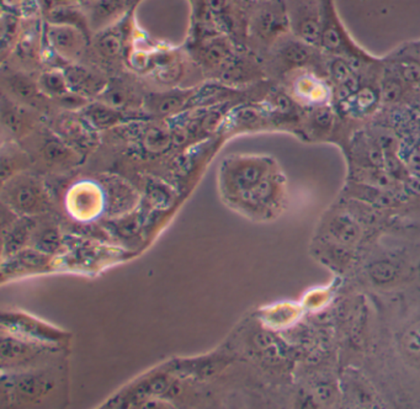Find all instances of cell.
<instances>
[{"label":"cell","mask_w":420,"mask_h":409,"mask_svg":"<svg viewBox=\"0 0 420 409\" xmlns=\"http://www.w3.org/2000/svg\"><path fill=\"white\" fill-rule=\"evenodd\" d=\"M321 3L322 32L319 48L322 51L330 56H337L349 61L355 70L364 65L375 63L376 59L357 46L345 29L339 19L334 0H321Z\"/></svg>","instance_id":"obj_1"},{"label":"cell","mask_w":420,"mask_h":409,"mask_svg":"<svg viewBox=\"0 0 420 409\" xmlns=\"http://www.w3.org/2000/svg\"><path fill=\"white\" fill-rule=\"evenodd\" d=\"M284 1L286 6L291 35L319 48L322 32L321 0Z\"/></svg>","instance_id":"obj_2"},{"label":"cell","mask_w":420,"mask_h":409,"mask_svg":"<svg viewBox=\"0 0 420 409\" xmlns=\"http://www.w3.org/2000/svg\"><path fill=\"white\" fill-rule=\"evenodd\" d=\"M260 6L253 15L251 32L259 41L274 45L290 32V23L284 0L259 3Z\"/></svg>","instance_id":"obj_3"},{"label":"cell","mask_w":420,"mask_h":409,"mask_svg":"<svg viewBox=\"0 0 420 409\" xmlns=\"http://www.w3.org/2000/svg\"><path fill=\"white\" fill-rule=\"evenodd\" d=\"M85 36L82 30L67 23H50L46 28L48 45L65 61H76L82 57L87 43Z\"/></svg>","instance_id":"obj_4"},{"label":"cell","mask_w":420,"mask_h":409,"mask_svg":"<svg viewBox=\"0 0 420 409\" xmlns=\"http://www.w3.org/2000/svg\"><path fill=\"white\" fill-rule=\"evenodd\" d=\"M276 59L287 70H308L318 62V47L312 46L295 36H284L274 43Z\"/></svg>","instance_id":"obj_5"},{"label":"cell","mask_w":420,"mask_h":409,"mask_svg":"<svg viewBox=\"0 0 420 409\" xmlns=\"http://www.w3.org/2000/svg\"><path fill=\"white\" fill-rule=\"evenodd\" d=\"M46 193L39 182L30 178H20L9 185L6 199L12 209L23 213H35L46 209Z\"/></svg>","instance_id":"obj_6"},{"label":"cell","mask_w":420,"mask_h":409,"mask_svg":"<svg viewBox=\"0 0 420 409\" xmlns=\"http://www.w3.org/2000/svg\"><path fill=\"white\" fill-rule=\"evenodd\" d=\"M291 88L295 100L304 105L315 107L326 105L332 96V92L327 83L306 70H301V73L295 76Z\"/></svg>","instance_id":"obj_7"},{"label":"cell","mask_w":420,"mask_h":409,"mask_svg":"<svg viewBox=\"0 0 420 409\" xmlns=\"http://www.w3.org/2000/svg\"><path fill=\"white\" fill-rule=\"evenodd\" d=\"M65 74L70 83L72 93H76L79 96H89L95 94L100 95L107 85L103 78L83 67H68V70H65Z\"/></svg>","instance_id":"obj_8"},{"label":"cell","mask_w":420,"mask_h":409,"mask_svg":"<svg viewBox=\"0 0 420 409\" xmlns=\"http://www.w3.org/2000/svg\"><path fill=\"white\" fill-rule=\"evenodd\" d=\"M193 90H171L168 93L153 94L147 98L146 106L157 115H171L184 109L193 98Z\"/></svg>","instance_id":"obj_9"},{"label":"cell","mask_w":420,"mask_h":409,"mask_svg":"<svg viewBox=\"0 0 420 409\" xmlns=\"http://www.w3.org/2000/svg\"><path fill=\"white\" fill-rule=\"evenodd\" d=\"M399 349L407 363L420 368V318L412 322L403 331Z\"/></svg>","instance_id":"obj_10"},{"label":"cell","mask_w":420,"mask_h":409,"mask_svg":"<svg viewBox=\"0 0 420 409\" xmlns=\"http://www.w3.org/2000/svg\"><path fill=\"white\" fill-rule=\"evenodd\" d=\"M37 85L43 95L51 96L53 99H63L72 93L65 72L61 70H48L42 73Z\"/></svg>","instance_id":"obj_11"},{"label":"cell","mask_w":420,"mask_h":409,"mask_svg":"<svg viewBox=\"0 0 420 409\" xmlns=\"http://www.w3.org/2000/svg\"><path fill=\"white\" fill-rule=\"evenodd\" d=\"M84 109H85V117L88 118L89 123H93L94 126L99 129L111 127L120 123L123 118V114L118 109L107 105L103 101L89 104Z\"/></svg>","instance_id":"obj_12"},{"label":"cell","mask_w":420,"mask_h":409,"mask_svg":"<svg viewBox=\"0 0 420 409\" xmlns=\"http://www.w3.org/2000/svg\"><path fill=\"white\" fill-rule=\"evenodd\" d=\"M379 98V92L376 89L370 88V87H364L359 88L355 93L350 95L349 98L343 100V104L346 105L345 109H348L349 112H356V114H365L368 112L371 109H374L377 100Z\"/></svg>","instance_id":"obj_13"},{"label":"cell","mask_w":420,"mask_h":409,"mask_svg":"<svg viewBox=\"0 0 420 409\" xmlns=\"http://www.w3.org/2000/svg\"><path fill=\"white\" fill-rule=\"evenodd\" d=\"M9 87L12 89V94L23 100V101H34L37 98V94L40 93L39 85L34 82H31L28 76L23 74L12 76L9 79Z\"/></svg>","instance_id":"obj_14"},{"label":"cell","mask_w":420,"mask_h":409,"mask_svg":"<svg viewBox=\"0 0 420 409\" xmlns=\"http://www.w3.org/2000/svg\"><path fill=\"white\" fill-rule=\"evenodd\" d=\"M229 47L226 42L215 40L207 43L202 50V59L209 67H220L229 59Z\"/></svg>","instance_id":"obj_15"},{"label":"cell","mask_w":420,"mask_h":409,"mask_svg":"<svg viewBox=\"0 0 420 409\" xmlns=\"http://www.w3.org/2000/svg\"><path fill=\"white\" fill-rule=\"evenodd\" d=\"M262 176H263V168L259 167V165H255V164H249V165L243 167L237 173L235 184H237V187H240V190H249V191L251 190L253 191L262 182Z\"/></svg>","instance_id":"obj_16"},{"label":"cell","mask_w":420,"mask_h":409,"mask_svg":"<svg viewBox=\"0 0 420 409\" xmlns=\"http://www.w3.org/2000/svg\"><path fill=\"white\" fill-rule=\"evenodd\" d=\"M370 276L377 285L390 284L397 276V268L388 260H379L370 266Z\"/></svg>","instance_id":"obj_17"},{"label":"cell","mask_w":420,"mask_h":409,"mask_svg":"<svg viewBox=\"0 0 420 409\" xmlns=\"http://www.w3.org/2000/svg\"><path fill=\"white\" fill-rule=\"evenodd\" d=\"M98 48H99L100 53L104 54L107 59L117 57L123 51L121 36L116 32L107 31L100 37L99 41H98Z\"/></svg>","instance_id":"obj_18"},{"label":"cell","mask_w":420,"mask_h":409,"mask_svg":"<svg viewBox=\"0 0 420 409\" xmlns=\"http://www.w3.org/2000/svg\"><path fill=\"white\" fill-rule=\"evenodd\" d=\"M398 76L402 78V81L409 84H418L420 83V65L414 61L412 62H404L399 65Z\"/></svg>","instance_id":"obj_19"},{"label":"cell","mask_w":420,"mask_h":409,"mask_svg":"<svg viewBox=\"0 0 420 409\" xmlns=\"http://www.w3.org/2000/svg\"><path fill=\"white\" fill-rule=\"evenodd\" d=\"M334 232L337 234L339 240H346V242L355 240L356 235H357L355 224L349 220H344V218H340L337 222L334 223Z\"/></svg>","instance_id":"obj_20"},{"label":"cell","mask_w":420,"mask_h":409,"mask_svg":"<svg viewBox=\"0 0 420 409\" xmlns=\"http://www.w3.org/2000/svg\"><path fill=\"white\" fill-rule=\"evenodd\" d=\"M39 246L47 253H52L59 246V235L56 229H47L41 234V238L39 240Z\"/></svg>","instance_id":"obj_21"},{"label":"cell","mask_w":420,"mask_h":409,"mask_svg":"<svg viewBox=\"0 0 420 409\" xmlns=\"http://www.w3.org/2000/svg\"><path fill=\"white\" fill-rule=\"evenodd\" d=\"M25 345L14 339H4L1 343V354L8 359H15L25 354Z\"/></svg>","instance_id":"obj_22"},{"label":"cell","mask_w":420,"mask_h":409,"mask_svg":"<svg viewBox=\"0 0 420 409\" xmlns=\"http://www.w3.org/2000/svg\"><path fill=\"white\" fill-rule=\"evenodd\" d=\"M18 30V20L17 18H14L12 15H3V47L6 46V42L10 41V39L14 37L15 32Z\"/></svg>","instance_id":"obj_23"},{"label":"cell","mask_w":420,"mask_h":409,"mask_svg":"<svg viewBox=\"0 0 420 409\" xmlns=\"http://www.w3.org/2000/svg\"><path fill=\"white\" fill-rule=\"evenodd\" d=\"M20 260L29 268H39V266H42L43 264L46 263V258L43 257L40 253H35V251L23 253V254H21Z\"/></svg>","instance_id":"obj_24"},{"label":"cell","mask_w":420,"mask_h":409,"mask_svg":"<svg viewBox=\"0 0 420 409\" xmlns=\"http://www.w3.org/2000/svg\"><path fill=\"white\" fill-rule=\"evenodd\" d=\"M151 387H152V390L154 392H162L163 391L164 388L167 387V385H165V382H164V381L158 380L157 382H156V384H153L152 386Z\"/></svg>","instance_id":"obj_25"},{"label":"cell","mask_w":420,"mask_h":409,"mask_svg":"<svg viewBox=\"0 0 420 409\" xmlns=\"http://www.w3.org/2000/svg\"><path fill=\"white\" fill-rule=\"evenodd\" d=\"M253 1H258V3H264V1H271V0H253Z\"/></svg>","instance_id":"obj_26"}]
</instances>
